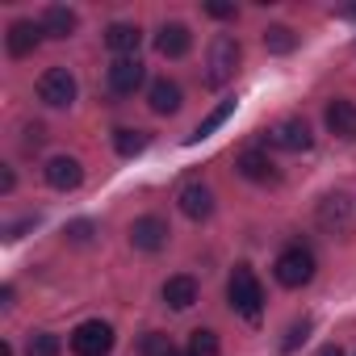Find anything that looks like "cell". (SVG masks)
I'll use <instances>...</instances> for the list:
<instances>
[{
    "instance_id": "obj_4",
    "label": "cell",
    "mask_w": 356,
    "mask_h": 356,
    "mask_svg": "<svg viewBox=\"0 0 356 356\" xmlns=\"http://www.w3.org/2000/svg\"><path fill=\"white\" fill-rule=\"evenodd\" d=\"M72 352L76 356H109L113 352V327L101 318H88L72 331Z\"/></svg>"
},
{
    "instance_id": "obj_29",
    "label": "cell",
    "mask_w": 356,
    "mask_h": 356,
    "mask_svg": "<svg viewBox=\"0 0 356 356\" xmlns=\"http://www.w3.org/2000/svg\"><path fill=\"white\" fill-rule=\"evenodd\" d=\"M206 13L218 17V22H227V17H235V5H206Z\"/></svg>"
},
{
    "instance_id": "obj_3",
    "label": "cell",
    "mask_w": 356,
    "mask_h": 356,
    "mask_svg": "<svg viewBox=\"0 0 356 356\" xmlns=\"http://www.w3.org/2000/svg\"><path fill=\"white\" fill-rule=\"evenodd\" d=\"M273 273H277V281H281L285 289H302V285H310V277H314V256H310L306 248H285V252L277 256Z\"/></svg>"
},
{
    "instance_id": "obj_6",
    "label": "cell",
    "mask_w": 356,
    "mask_h": 356,
    "mask_svg": "<svg viewBox=\"0 0 356 356\" xmlns=\"http://www.w3.org/2000/svg\"><path fill=\"white\" fill-rule=\"evenodd\" d=\"M268 143L281 147V151H310L314 147V134H310V126L302 118H285V122H277L268 130Z\"/></svg>"
},
{
    "instance_id": "obj_24",
    "label": "cell",
    "mask_w": 356,
    "mask_h": 356,
    "mask_svg": "<svg viewBox=\"0 0 356 356\" xmlns=\"http://www.w3.org/2000/svg\"><path fill=\"white\" fill-rule=\"evenodd\" d=\"M26 356H59V335H51V331H38V335H30V343H26Z\"/></svg>"
},
{
    "instance_id": "obj_12",
    "label": "cell",
    "mask_w": 356,
    "mask_h": 356,
    "mask_svg": "<svg viewBox=\"0 0 356 356\" xmlns=\"http://www.w3.org/2000/svg\"><path fill=\"white\" fill-rule=\"evenodd\" d=\"M176 202H181V214L193 218V222H206L214 214V193L206 185H185L181 193H176Z\"/></svg>"
},
{
    "instance_id": "obj_5",
    "label": "cell",
    "mask_w": 356,
    "mask_h": 356,
    "mask_svg": "<svg viewBox=\"0 0 356 356\" xmlns=\"http://www.w3.org/2000/svg\"><path fill=\"white\" fill-rule=\"evenodd\" d=\"M38 101L51 105V109H67V105L76 101V76H72L67 67L42 72V80H38Z\"/></svg>"
},
{
    "instance_id": "obj_31",
    "label": "cell",
    "mask_w": 356,
    "mask_h": 356,
    "mask_svg": "<svg viewBox=\"0 0 356 356\" xmlns=\"http://www.w3.org/2000/svg\"><path fill=\"white\" fill-rule=\"evenodd\" d=\"M318 356H343V348H339V343H327V348H323Z\"/></svg>"
},
{
    "instance_id": "obj_28",
    "label": "cell",
    "mask_w": 356,
    "mask_h": 356,
    "mask_svg": "<svg viewBox=\"0 0 356 356\" xmlns=\"http://www.w3.org/2000/svg\"><path fill=\"white\" fill-rule=\"evenodd\" d=\"M47 143V130L42 126H26V151H38Z\"/></svg>"
},
{
    "instance_id": "obj_1",
    "label": "cell",
    "mask_w": 356,
    "mask_h": 356,
    "mask_svg": "<svg viewBox=\"0 0 356 356\" xmlns=\"http://www.w3.org/2000/svg\"><path fill=\"white\" fill-rule=\"evenodd\" d=\"M227 298H231V306L243 314V318H260V310H264V289H260V281H256V273L248 268V264H235V273H231V285H227Z\"/></svg>"
},
{
    "instance_id": "obj_13",
    "label": "cell",
    "mask_w": 356,
    "mask_h": 356,
    "mask_svg": "<svg viewBox=\"0 0 356 356\" xmlns=\"http://www.w3.org/2000/svg\"><path fill=\"white\" fill-rule=\"evenodd\" d=\"M235 168H239V176H248V181H256V185H273L277 181V163L264 155V151H243L239 159H235Z\"/></svg>"
},
{
    "instance_id": "obj_22",
    "label": "cell",
    "mask_w": 356,
    "mask_h": 356,
    "mask_svg": "<svg viewBox=\"0 0 356 356\" xmlns=\"http://www.w3.org/2000/svg\"><path fill=\"white\" fill-rule=\"evenodd\" d=\"M231 113H235V101H222V105H218L210 118H202V122H197V130L189 134V143H202V138H210V134H214V130H218V126H222Z\"/></svg>"
},
{
    "instance_id": "obj_10",
    "label": "cell",
    "mask_w": 356,
    "mask_h": 356,
    "mask_svg": "<svg viewBox=\"0 0 356 356\" xmlns=\"http://www.w3.org/2000/svg\"><path fill=\"white\" fill-rule=\"evenodd\" d=\"M189 47H193L189 26H181V22L159 26V34H155V51H159L163 59H185V55H189Z\"/></svg>"
},
{
    "instance_id": "obj_9",
    "label": "cell",
    "mask_w": 356,
    "mask_h": 356,
    "mask_svg": "<svg viewBox=\"0 0 356 356\" xmlns=\"http://www.w3.org/2000/svg\"><path fill=\"white\" fill-rule=\"evenodd\" d=\"M143 80H147V72H143L138 55H134V59H113V63H109V92L134 97V92L143 88Z\"/></svg>"
},
{
    "instance_id": "obj_25",
    "label": "cell",
    "mask_w": 356,
    "mask_h": 356,
    "mask_svg": "<svg viewBox=\"0 0 356 356\" xmlns=\"http://www.w3.org/2000/svg\"><path fill=\"white\" fill-rule=\"evenodd\" d=\"M172 352H176V343L168 335H159V331H147L143 335V356H172Z\"/></svg>"
},
{
    "instance_id": "obj_15",
    "label": "cell",
    "mask_w": 356,
    "mask_h": 356,
    "mask_svg": "<svg viewBox=\"0 0 356 356\" xmlns=\"http://www.w3.org/2000/svg\"><path fill=\"white\" fill-rule=\"evenodd\" d=\"M323 118H327V130L335 138H348V143L356 138V105L352 101H331Z\"/></svg>"
},
{
    "instance_id": "obj_11",
    "label": "cell",
    "mask_w": 356,
    "mask_h": 356,
    "mask_svg": "<svg viewBox=\"0 0 356 356\" xmlns=\"http://www.w3.org/2000/svg\"><path fill=\"white\" fill-rule=\"evenodd\" d=\"M42 172H47V185L59 189V193L80 189V181H84V168H80V159H72V155H55Z\"/></svg>"
},
{
    "instance_id": "obj_30",
    "label": "cell",
    "mask_w": 356,
    "mask_h": 356,
    "mask_svg": "<svg viewBox=\"0 0 356 356\" xmlns=\"http://www.w3.org/2000/svg\"><path fill=\"white\" fill-rule=\"evenodd\" d=\"M13 185H17V181H13V172L5 168V172H0V189H5V193H13Z\"/></svg>"
},
{
    "instance_id": "obj_18",
    "label": "cell",
    "mask_w": 356,
    "mask_h": 356,
    "mask_svg": "<svg viewBox=\"0 0 356 356\" xmlns=\"http://www.w3.org/2000/svg\"><path fill=\"white\" fill-rule=\"evenodd\" d=\"M76 26H80V17H76L67 5H51V9L42 13V30H47V38H72Z\"/></svg>"
},
{
    "instance_id": "obj_20",
    "label": "cell",
    "mask_w": 356,
    "mask_h": 356,
    "mask_svg": "<svg viewBox=\"0 0 356 356\" xmlns=\"http://www.w3.org/2000/svg\"><path fill=\"white\" fill-rule=\"evenodd\" d=\"M147 143H151V138H147V130H113V151H118V155H126V159H130V155H143V151H147Z\"/></svg>"
},
{
    "instance_id": "obj_8",
    "label": "cell",
    "mask_w": 356,
    "mask_h": 356,
    "mask_svg": "<svg viewBox=\"0 0 356 356\" xmlns=\"http://www.w3.org/2000/svg\"><path fill=\"white\" fill-rule=\"evenodd\" d=\"M42 38H47L42 22H13L9 34H5V47H9L13 59H26V55H34L42 47Z\"/></svg>"
},
{
    "instance_id": "obj_7",
    "label": "cell",
    "mask_w": 356,
    "mask_h": 356,
    "mask_svg": "<svg viewBox=\"0 0 356 356\" xmlns=\"http://www.w3.org/2000/svg\"><path fill=\"white\" fill-rule=\"evenodd\" d=\"M163 243H168V222H163L159 214L134 218V227H130V248H134V252H159Z\"/></svg>"
},
{
    "instance_id": "obj_27",
    "label": "cell",
    "mask_w": 356,
    "mask_h": 356,
    "mask_svg": "<svg viewBox=\"0 0 356 356\" xmlns=\"http://www.w3.org/2000/svg\"><path fill=\"white\" fill-rule=\"evenodd\" d=\"M67 239H72V243H88V239H92V222H72V227H67Z\"/></svg>"
},
{
    "instance_id": "obj_23",
    "label": "cell",
    "mask_w": 356,
    "mask_h": 356,
    "mask_svg": "<svg viewBox=\"0 0 356 356\" xmlns=\"http://www.w3.org/2000/svg\"><path fill=\"white\" fill-rule=\"evenodd\" d=\"M218 352H222L218 335H214V331H206V327H197V331H193V339H189V356H218Z\"/></svg>"
},
{
    "instance_id": "obj_21",
    "label": "cell",
    "mask_w": 356,
    "mask_h": 356,
    "mask_svg": "<svg viewBox=\"0 0 356 356\" xmlns=\"http://www.w3.org/2000/svg\"><path fill=\"white\" fill-rule=\"evenodd\" d=\"M264 47H268V55H289L298 47V34L289 26H268L264 30Z\"/></svg>"
},
{
    "instance_id": "obj_16",
    "label": "cell",
    "mask_w": 356,
    "mask_h": 356,
    "mask_svg": "<svg viewBox=\"0 0 356 356\" xmlns=\"http://www.w3.org/2000/svg\"><path fill=\"white\" fill-rule=\"evenodd\" d=\"M163 302H168L172 310H189V306L197 302V281H193L189 273L168 277V281H163Z\"/></svg>"
},
{
    "instance_id": "obj_19",
    "label": "cell",
    "mask_w": 356,
    "mask_h": 356,
    "mask_svg": "<svg viewBox=\"0 0 356 356\" xmlns=\"http://www.w3.org/2000/svg\"><path fill=\"white\" fill-rule=\"evenodd\" d=\"M318 222L331 227V231H343V222H348V197L343 193H327L318 202Z\"/></svg>"
},
{
    "instance_id": "obj_26",
    "label": "cell",
    "mask_w": 356,
    "mask_h": 356,
    "mask_svg": "<svg viewBox=\"0 0 356 356\" xmlns=\"http://www.w3.org/2000/svg\"><path fill=\"white\" fill-rule=\"evenodd\" d=\"M306 335H310V318H302V323H293V327H289V335H285V343H281V348H285V352H293V348H298V343H302V339H306Z\"/></svg>"
},
{
    "instance_id": "obj_2",
    "label": "cell",
    "mask_w": 356,
    "mask_h": 356,
    "mask_svg": "<svg viewBox=\"0 0 356 356\" xmlns=\"http://www.w3.org/2000/svg\"><path fill=\"white\" fill-rule=\"evenodd\" d=\"M239 59H243V47L231 38V34H218L214 42H210V59H206V80L214 84V88H222L231 76H235V67H239Z\"/></svg>"
},
{
    "instance_id": "obj_17",
    "label": "cell",
    "mask_w": 356,
    "mask_h": 356,
    "mask_svg": "<svg viewBox=\"0 0 356 356\" xmlns=\"http://www.w3.org/2000/svg\"><path fill=\"white\" fill-rule=\"evenodd\" d=\"M147 105L155 113H176V109H181V84H176V80H155L147 88Z\"/></svg>"
},
{
    "instance_id": "obj_14",
    "label": "cell",
    "mask_w": 356,
    "mask_h": 356,
    "mask_svg": "<svg viewBox=\"0 0 356 356\" xmlns=\"http://www.w3.org/2000/svg\"><path fill=\"white\" fill-rule=\"evenodd\" d=\"M138 42H143V34H138V26H130V22H113V26L105 30V47H109L118 59H134Z\"/></svg>"
}]
</instances>
